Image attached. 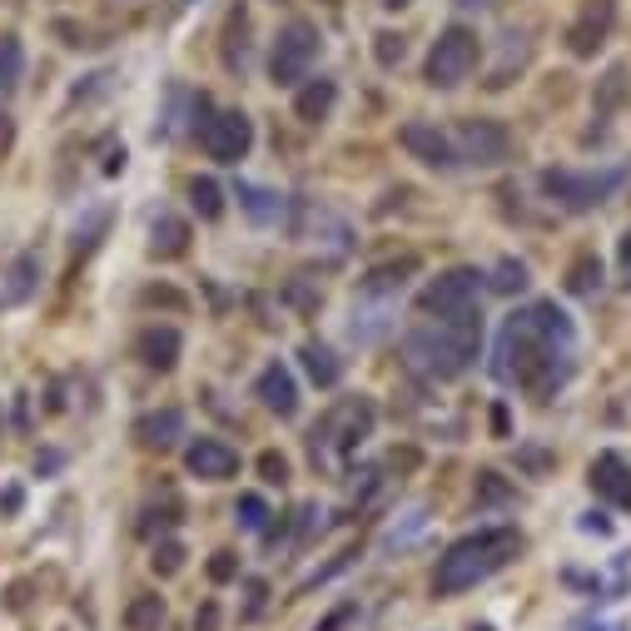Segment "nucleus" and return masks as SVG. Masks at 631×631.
Returning a JSON list of instances; mask_svg holds the SVG:
<instances>
[{
    "instance_id": "nucleus-27",
    "label": "nucleus",
    "mask_w": 631,
    "mask_h": 631,
    "mask_svg": "<svg viewBox=\"0 0 631 631\" xmlns=\"http://www.w3.org/2000/svg\"><path fill=\"white\" fill-rule=\"evenodd\" d=\"M125 627H129V631H160V627H164V597H154V592L135 597V601L125 607Z\"/></svg>"
},
{
    "instance_id": "nucleus-32",
    "label": "nucleus",
    "mask_w": 631,
    "mask_h": 631,
    "mask_svg": "<svg viewBox=\"0 0 631 631\" xmlns=\"http://www.w3.org/2000/svg\"><path fill=\"white\" fill-rule=\"evenodd\" d=\"M374 55H378V65H383V70H393V65H403V55H408L403 35H393V31L374 35Z\"/></svg>"
},
{
    "instance_id": "nucleus-42",
    "label": "nucleus",
    "mask_w": 631,
    "mask_h": 631,
    "mask_svg": "<svg viewBox=\"0 0 631 631\" xmlns=\"http://www.w3.org/2000/svg\"><path fill=\"white\" fill-rule=\"evenodd\" d=\"M582 527H587V532H611V523H601L597 513H592V517H587V523H582Z\"/></svg>"
},
{
    "instance_id": "nucleus-15",
    "label": "nucleus",
    "mask_w": 631,
    "mask_h": 631,
    "mask_svg": "<svg viewBox=\"0 0 631 631\" xmlns=\"http://www.w3.org/2000/svg\"><path fill=\"white\" fill-rule=\"evenodd\" d=\"M180 348H184V339L170 323H150V329H139V339H135V358L145 368H154V374H170V368L180 364Z\"/></svg>"
},
{
    "instance_id": "nucleus-39",
    "label": "nucleus",
    "mask_w": 631,
    "mask_h": 631,
    "mask_svg": "<svg viewBox=\"0 0 631 631\" xmlns=\"http://www.w3.org/2000/svg\"><path fill=\"white\" fill-rule=\"evenodd\" d=\"M215 627H219V607L215 601H204L199 617H194V631H215Z\"/></svg>"
},
{
    "instance_id": "nucleus-26",
    "label": "nucleus",
    "mask_w": 631,
    "mask_h": 631,
    "mask_svg": "<svg viewBox=\"0 0 631 631\" xmlns=\"http://www.w3.org/2000/svg\"><path fill=\"white\" fill-rule=\"evenodd\" d=\"M567 294H577V299H597L601 294V259L597 254H582L577 264L567 268Z\"/></svg>"
},
{
    "instance_id": "nucleus-22",
    "label": "nucleus",
    "mask_w": 631,
    "mask_h": 631,
    "mask_svg": "<svg viewBox=\"0 0 631 631\" xmlns=\"http://www.w3.org/2000/svg\"><path fill=\"white\" fill-rule=\"evenodd\" d=\"M627 100H631V70H627V65H611L607 76L597 80V90H592V110L607 119V115H617Z\"/></svg>"
},
{
    "instance_id": "nucleus-41",
    "label": "nucleus",
    "mask_w": 631,
    "mask_h": 631,
    "mask_svg": "<svg viewBox=\"0 0 631 631\" xmlns=\"http://www.w3.org/2000/svg\"><path fill=\"white\" fill-rule=\"evenodd\" d=\"M493 428H497V438H507V408L503 403L493 408Z\"/></svg>"
},
{
    "instance_id": "nucleus-7",
    "label": "nucleus",
    "mask_w": 631,
    "mask_h": 631,
    "mask_svg": "<svg viewBox=\"0 0 631 631\" xmlns=\"http://www.w3.org/2000/svg\"><path fill=\"white\" fill-rule=\"evenodd\" d=\"M478 55H482L478 31H468V25H448L428 50V85L433 90H458L462 80L478 70Z\"/></svg>"
},
{
    "instance_id": "nucleus-29",
    "label": "nucleus",
    "mask_w": 631,
    "mask_h": 631,
    "mask_svg": "<svg viewBox=\"0 0 631 631\" xmlns=\"http://www.w3.org/2000/svg\"><path fill=\"white\" fill-rule=\"evenodd\" d=\"M190 204L199 219H219L225 215V190H219L209 174H199V180H190Z\"/></svg>"
},
{
    "instance_id": "nucleus-28",
    "label": "nucleus",
    "mask_w": 631,
    "mask_h": 631,
    "mask_svg": "<svg viewBox=\"0 0 631 631\" xmlns=\"http://www.w3.org/2000/svg\"><path fill=\"white\" fill-rule=\"evenodd\" d=\"M25 76V45L15 35H0V95H11Z\"/></svg>"
},
{
    "instance_id": "nucleus-37",
    "label": "nucleus",
    "mask_w": 631,
    "mask_h": 631,
    "mask_svg": "<svg viewBox=\"0 0 631 631\" xmlns=\"http://www.w3.org/2000/svg\"><path fill=\"white\" fill-rule=\"evenodd\" d=\"M209 577H215V582H234L239 577V557L234 552H215V562H209Z\"/></svg>"
},
{
    "instance_id": "nucleus-35",
    "label": "nucleus",
    "mask_w": 631,
    "mask_h": 631,
    "mask_svg": "<svg viewBox=\"0 0 631 631\" xmlns=\"http://www.w3.org/2000/svg\"><path fill=\"white\" fill-rule=\"evenodd\" d=\"M354 621H358V601H343V607H333L313 631H343V627H354Z\"/></svg>"
},
{
    "instance_id": "nucleus-12",
    "label": "nucleus",
    "mask_w": 631,
    "mask_h": 631,
    "mask_svg": "<svg viewBox=\"0 0 631 631\" xmlns=\"http://www.w3.org/2000/svg\"><path fill=\"white\" fill-rule=\"evenodd\" d=\"M611 25H617V5H611V0H592L587 11L567 25V50L577 55V60H592V55L611 41Z\"/></svg>"
},
{
    "instance_id": "nucleus-14",
    "label": "nucleus",
    "mask_w": 631,
    "mask_h": 631,
    "mask_svg": "<svg viewBox=\"0 0 631 631\" xmlns=\"http://www.w3.org/2000/svg\"><path fill=\"white\" fill-rule=\"evenodd\" d=\"M184 468H190L199 482H229L239 472V452L229 448L225 438H199V443H190V452H184Z\"/></svg>"
},
{
    "instance_id": "nucleus-21",
    "label": "nucleus",
    "mask_w": 631,
    "mask_h": 631,
    "mask_svg": "<svg viewBox=\"0 0 631 631\" xmlns=\"http://www.w3.org/2000/svg\"><path fill=\"white\" fill-rule=\"evenodd\" d=\"M333 100H339V85H333V80H323V76L303 80L299 95H294V115H299L303 125H319V119H329Z\"/></svg>"
},
{
    "instance_id": "nucleus-18",
    "label": "nucleus",
    "mask_w": 631,
    "mask_h": 631,
    "mask_svg": "<svg viewBox=\"0 0 631 631\" xmlns=\"http://www.w3.org/2000/svg\"><path fill=\"white\" fill-rule=\"evenodd\" d=\"M234 199H239V209H244L259 229H274V225H284V219H289V199H284V194H274V190H264V184H239Z\"/></svg>"
},
{
    "instance_id": "nucleus-43",
    "label": "nucleus",
    "mask_w": 631,
    "mask_h": 631,
    "mask_svg": "<svg viewBox=\"0 0 631 631\" xmlns=\"http://www.w3.org/2000/svg\"><path fill=\"white\" fill-rule=\"evenodd\" d=\"M383 5H388V11H403V5H408V0H383Z\"/></svg>"
},
{
    "instance_id": "nucleus-30",
    "label": "nucleus",
    "mask_w": 631,
    "mask_h": 631,
    "mask_svg": "<svg viewBox=\"0 0 631 631\" xmlns=\"http://www.w3.org/2000/svg\"><path fill=\"white\" fill-rule=\"evenodd\" d=\"M234 517H239V527H244V532H268V503L259 493H244L239 497V507H234Z\"/></svg>"
},
{
    "instance_id": "nucleus-24",
    "label": "nucleus",
    "mask_w": 631,
    "mask_h": 631,
    "mask_svg": "<svg viewBox=\"0 0 631 631\" xmlns=\"http://www.w3.org/2000/svg\"><path fill=\"white\" fill-rule=\"evenodd\" d=\"M190 249V225L180 215H160L150 225V254L154 259H180Z\"/></svg>"
},
{
    "instance_id": "nucleus-36",
    "label": "nucleus",
    "mask_w": 631,
    "mask_h": 631,
    "mask_svg": "<svg viewBox=\"0 0 631 631\" xmlns=\"http://www.w3.org/2000/svg\"><path fill=\"white\" fill-rule=\"evenodd\" d=\"M284 299H289L294 309H303V313H309V309H319V299H323V294H319V289H309V284H289V289H284Z\"/></svg>"
},
{
    "instance_id": "nucleus-6",
    "label": "nucleus",
    "mask_w": 631,
    "mask_h": 631,
    "mask_svg": "<svg viewBox=\"0 0 631 631\" xmlns=\"http://www.w3.org/2000/svg\"><path fill=\"white\" fill-rule=\"evenodd\" d=\"M319 25L309 21H289L284 31L274 35V50H268V76H274V85H303L313 70V60H319Z\"/></svg>"
},
{
    "instance_id": "nucleus-5",
    "label": "nucleus",
    "mask_w": 631,
    "mask_h": 631,
    "mask_svg": "<svg viewBox=\"0 0 631 631\" xmlns=\"http://www.w3.org/2000/svg\"><path fill=\"white\" fill-rule=\"evenodd\" d=\"M627 184V170H547L542 174V194L552 204H562L567 215H587L597 204H607L611 194Z\"/></svg>"
},
{
    "instance_id": "nucleus-4",
    "label": "nucleus",
    "mask_w": 631,
    "mask_h": 631,
    "mask_svg": "<svg viewBox=\"0 0 631 631\" xmlns=\"http://www.w3.org/2000/svg\"><path fill=\"white\" fill-rule=\"evenodd\" d=\"M374 423H378V408L368 398H348V403L329 408V413L313 423L309 433V448H313V462H348L364 438H374Z\"/></svg>"
},
{
    "instance_id": "nucleus-31",
    "label": "nucleus",
    "mask_w": 631,
    "mask_h": 631,
    "mask_svg": "<svg viewBox=\"0 0 631 631\" xmlns=\"http://www.w3.org/2000/svg\"><path fill=\"white\" fill-rule=\"evenodd\" d=\"M487 289H493V294H523L527 289V264L503 259V264L493 268V278H487Z\"/></svg>"
},
{
    "instance_id": "nucleus-1",
    "label": "nucleus",
    "mask_w": 631,
    "mask_h": 631,
    "mask_svg": "<svg viewBox=\"0 0 631 631\" xmlns=\"http://www.w3.org/2000/svg\"><path fill=\"white\" fill-rule=\"evenodd\" d=\"M572 343H577V323L557 309L552 299H542L503 323L493 378L523 383L532 398H552L572 378V368H577L572 364Z\"/></svg>"
},
{
    "instance_id": "nucleus-3",
    "label": "nucleus",
    "mask_w": 631,
    "mask_h": 631,
    "mask_svg": "<svg viewBox=\"0 0 631 631\" xmlns=\"http://www.w3.org/2000/svg\"><path fill=\"white\" fill-rule=\"evenodd\" d=\"M523 552V532L517 527H478V532L458 537L448 552L438 557V572H433V592L438 597H458L472 592L478 582L497 577V572Z\"/></svg>"
},
{
    "instance_id": "nucleus-8",
    "label": "nucleus",
    "mask_w": 631,
    "mask_h": 631,
    "mask_svg": "<svg viewBox=\"0 0 631 631\" xmlns=\"http://www.w3.org/2000/svg\"><path fill=\"white\" fill-rule=\"evenodd\" d=\"M452 145H458V164H478V170H497L513 160V129L503 119H462L452 129Z\"/></svg>"
},
{
    "instance_id": "nucleus-40",
    "label": "nucleus",
    "mask_w": 631,
    "mask_h": 631,
    "mask_svg": "<svg viewBox=\"0 0 631 631\" xmlns=\"http://www.w3.org/2000/svg\"><path fill=\"white\" fill-rule=\"evenodd\" d=\"M617 259H621V274L631 278V229H627V239H621V254Z\"/></svg>"
},
{
    "instance_id": "nucleus-34",
    "label": "nucleus",
    "mask_w": 631,
    "mask_h": 631,
    "mask_svg": "<svg viewBox=\"0 0 631 631\" xmlns=\"http://www.w3.org/2000/svg\"><path fill=\"white\" fill-rule=\"evenodd\" d=\"M507 497H513V487H507L497 472H482L478 478V503H507Z\"/></svg>"
},
{
    "instance_id": "nucleus-38",
    "label": "nucleus",
    "mask_w": 631,
    "mask_h": 631,
    "mask_svg": "<svg viewBox=\"0 0 631 631\" xmlns=\"http://www.w3.org/2000/svg\"><path fill=\"white\" fill-rule=\"evenodd\" d=\"M259 472H264V482H284L289 478V462L278 458V452H264V458H259Z\"/></svg>"
},
{
    "instance_id": "nucleus-44",
    "label": "nucleus",
    "mask_w": 631,
    "mask_h": 631,
    "mask_svg": "<svg viewBox=\"0 0 631 631\" xmlns=\"http://www.w3.org/2000/svg\"><path fill=\"white\" fill-rule=\"evenodd\" d=\"M458 5H468V11H472V5H487V0H458Z\"/></svg>"
},
{
    "instance_id": "nucleus-13",
    "label": "nucleus",
    "mask_w": 631,
    "mask_h": 631,
    "mask_svg": "<svg viewBox=\"0 0 631 631\" xmlns=\"http://www.w3.org/2000/svg\"><path fill=\"white\" fill-rule=\"evenodd\" d=\"M587 482H592V493H597V497H607L611 507L631 513V468H627L621 452H597V458H592Z\"/></svg>"
},
{
    "instance_id": "nucleus-23",
    "label": "nucleus",
    "mask_w": 631,
    "mask_h": 631,
    "mask_svg": "<svg viewBox=\"0 0 631 631\" xmlns=\"http://www.w3.org/2000/svg\"><path fill=\"white\" fill-rule=\"evenodd\" d=\"M299 364H303V374H309L319 388H339L343 383V358L333 354L329 343H303Z\"/></svg>"
},
{
    "instance_id": "nucleus-25",
    "label": "nucleus",
    "mask_w": 631,
    "mask_h": 631,
    "mask_svg": "<svg viewBox=\"0 0 631 631\" xmlns=\"http://www.w3.org/2000/svg\"><path fill=\"white\" fill-rule=\"evenodd\" d=\"M35 284H41V254L25 249V254L11 264V284L0 289V303H25L35 294Z\"/></svg>"
},
{
    "instance_id": "nucleus-9",
    "label": "nucleus",
    "mask_w": 631,
    "mask_h": 631,
    "mask_svg": "<svg viewBox=\"0 0 631 631\" xmlns=\"http://www.w3.org/2000/svg\"><path fill=\"white\" fill-rule=\"evenodd\" d=\"M487 274H478V268H448V274H438L423 289V299H417V309L428 313V319H458V313H472L482 299V284Z\"/></svg>"
},
{
    "instance_id": "nucleus-2",
    "label": "nucleus",
    "mask_w": 631,
    "mask_h": 631,
    "mask_svg": "<svg viewBox=\"0 0 631 631\" xmlns=\"http://www.w3.org/2000/svg\"><path fill=\"white\" fill-rule=\"evenodd\" d=\"M482 354V313H458V319H428L403 333V358L413 374L433 378V383H452L462 378Z\"/></svg>"
},
{
    "instance_id": "nucleus-20",
    "label": "nucleus",
    "mask_w": 631,
    "mask_h": 631,
    "mask_svg": "<svg viewBox=\"0 0 631 631\" xmlns=\"http://www.w3.org/2000/svg\"><path fill=\"white\" fill-rule=\"evenodd\" d=\"M135 438H139V448H174V443L184 438V413L180 408H154V413H145L135 423Z\"/></svg>"
},
{
    "instance_id": "nucleus-33",
    "label": "nucleus",
    "mask_w": 631,
    "mask_h": 631,
    "mask_svg": "<svg viewBox=\"0 0 631 631\" xmlns=\"http://www.w3.org/2000/svg\"><path fill=\"white\" fill-rule=\"evenodd\" d=\"M150 562H154V572H164V577H174V572L184 567V547H180V542H160V547H154V557H150Z\"/></svg>"
},
{
    "instance_id": "nucleus-11",
    "label": "nucleus",
    "mask_w": 631,
    "mask_h": 631,
    "mask_svg": "<svg viewBox=\"0 0 631 631\" xmlns=\"http://www.w3.org/2000/svg\"><path fill=\"white\" fill-rule=\"evenodd\" d=\"M398 145H403L417 164H428V170H443V174L458 170V145H452V135L443 125H433V119H408V125L398 129Z\"/></svg>"
},
{
    "instance_id": "nucleus-19",
    "label": "nucleus",
    "mask_w": 631,
    "mask_h": 631,
    "mask_svg": "<svg viewBox=\"0 0 631 631\" xmlns=\"http://www.w3.org/2000/svg\"><path fill=\"white\" fill-rule=\"evenodd\" d=\"M413 274H417V259L403 254V259H393V264L368 268L364 284H358V294H364V299H398V294H403V284Z\"/></svg>"
},
{
    "instance_id": "nucleus-10",
    "label": "nucleus",
    "mask_w": 631,
    "mask_h": 631,
    "mask_svg": "<svg viewBox=\"0 0 631 631\" xmlns=\"http://www.w3.org/2000/svg\"><path fill=\"white\" fill-rule=\"evenodd\" d=\"M199 145L215 164H239L254 150V119H249L244 110H219L215 119L199 125Z\"/></svg>"
},
{
    "instance_id": "nucleus-17",
    "label": "nucleus",
    "mask_w": 631,
    "mask_h": 631,
    "mask_svg": "<svg viewBox=\"0 0 631 631\" xmlns=\"http://www.w3.org/2000/svg\"><path fill=\"white\" fill-rule=\"evenodd\" d=\"M393 309H398L393 299H364V294H358L354 319H348V339H354V343L388 339V333H393Z\"/></svg>"
},
{
    "instance_id": "nucleus-16",
    "label": "nucleus",
    "mask_w": 631,
    "mask_h": 631,
    "mask_svg": "<svg viewBox=\"0 0 631 631\" xmlns=\"http://www.w3.org/2000/svg\"><path fill=\"white\" fill-rule=\"evenodd\" d=\"M254 398L268 408V413H278V417H294V413H299V383H294V374H289L284 364H268L264 374H259Z\"/></svg>"
}]
</instances>
